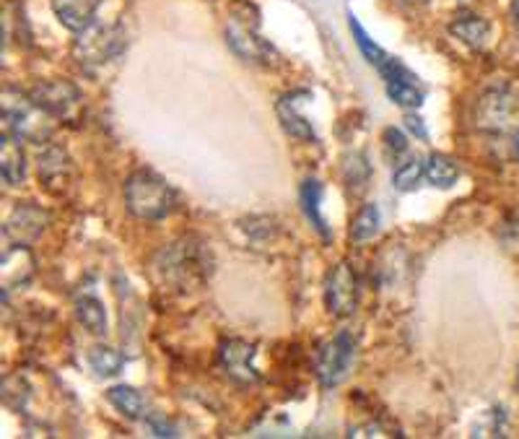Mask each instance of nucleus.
I'll return each mask as SVG.
<instances>
[{"mask_svg": "<svg viewBox=\"0 0 519 439\" xmlns=\"http://www.w3.org/2000/svg\"><path fill=\"white\" fill-rule=\"evenodd\" d=\"M125 206L143 221H158L177 206V190L151 169H138L125 183Z\"/></svg>", "mask_w": 519, "mask_h": 439, "instance_id": "nucleus-1", "label": "nucleus"}, {"mask_svg": "<svg viewBox=\"0 0 519 439\" xmlns=\"http://www.w3.org/2000/svg\"><path fill=\"white\" fill-rule=\"evenodd\" d=\"M3 117L8 122V130L11 136L19 140H31V143H42V140L49 139L52 133V122L55 117H49L40 107L34 104L31 96H11L5 94L3 96Z\"/></svg>", "mask_w": 519, "mask_h": 439, "instance_id": "nucleus-2", "label": "nucleus"}, {"mask_svg": "<svg viewBox=\"0 0 519 439\" xmlns=\"http://www.w3.org/2000/svg\"><path fill=\"white\" fill-rule=\"evenodd\" d=\"M125 49V31L120 23H89L84 31H78V40L73 45V55L78 63L102 66L114 60Z\"/></svg>", "mask_w": 519, "mask_h": 439, "instance_id": "nucleus-3", "label": "nucleus"}, {"mask_svg": "<svg viewBox=\"0 0 519 439\" xmlns=\"http://www.w3.org/2000/svg\"><path fill=\"white\" fill-rule=\"evenodd\" d=\"M356 354V344L348 333L327 338L317 351V377L325 388H336L345 380Z\"/></svg>", "mask_w": 519, "mask_h": 439, "instance_id": "nucleus-4", "label": "nucleus"}, {"mask_svg": "<svg viewBox=\"0 0 519 439\" xmlns=\"http://www.w3.org/2000/svg\"><path fill=\"white\" fill-rule=\"evenodd\" d=\"M325 307L333 318H351L359 307V278L348 263H338L325 278Z\"/></svg>", "mask_w": 519, "mask_h": 439, "instance_id": "nucleus-5", "label": "nucleus"}, {"mask_svg": "<svg viewBox=\"0 0 519 439\" xmlns=\"http://www.w3.org/2000/svg\"><path fill=\"white\" fill-rule=\"evenodd\" d=\"M515 117V99L506 89H488L475 104V125L488 133H506Z\"/></svg>", "mask_w": 519, "mask_h": 439, "instance_id": "nucleus-6", "label": "nucleus"}, {"mask_svg": "<svg viewBox=\"0 0 519 439\" xmlns=\"http://www.w3.org/2000/svg\"><path fill=\"white\" fill-rule=\"evenodd\" d=\"M34 104H40L49 117H70L73 110L78 107L81 102V92L70 84V81H60V78H52V81H42L37 84L31 94Z\"/></svg>", "mask_w": 519, "mask_h": 439, "instance_id": "nucleus-7", "label": "nucleus"}, {"mask_svg": "<svg viewBox=\"0 0 519 439\" xmlns=\"http://www.w3.org/2000/svg\"><path fill=\"white\" fill-rule=\"evenodd\" d=\"M49 224V213H47L42 206L26 201V203H16V209L11 211V216L5 219V227H3V234L11 239V242H31L37 239L42 231L47 229Z\"/></svg>", "mask_w": 519, "mask_h": 439, "instance_id": "nucleus-8", "label": "nucleus"}, {"mask_svg": "<svg viewBox=\"0 0 519 439\" xmlns=\"http://www.w3.org/2000/svg\"><path fill=\"white\" fill-rule=\"evenodd\" d=\"M158 271L169 281L184 283L198 273H205V263L190 242H180V245L164 247V253L158 255Z\"/></svg>", "mask_w": 519, "mask_h": 439, "instance_id": "nucleus-9", "label": "nucleus"}, {"mask_svg": "<svg viewBox=\"0 0 519 439\" xmlns=\"http://www.w3.org/2000/svg\"><path fill=\"white\" fill-rule=\"evenodd\" d=\"M219 362H221V370L239 385H255L260 380L257 367H255V346H249L239 338H231V341L221 344Z\"/></svg>", "mask_w": 519, "mask_h": 439, "instance_id": "nucleus-10", "label": "nucleus"}, {"mask_svg": "<svg viewBox=\"0 0 519 439\" xmlns=\"http://www.w3.org/2000/svg\"><path fill=\"white\" fill-rule=\"evenodd\" d=\"M226 42L239 58H245L247 63H268L271 60L273 47L247 22L231 19L228 26H226Z\"/></svg>", "mask_w": 519, "mask_h": 439, "instance_id": "nucleus-11", "label": "nucleus"}, {"mask_svg": "<svg viewBox=\"0 0 519 439\" xmlns=\"http://www.w3.org/2000/svg\"><path fill=\"white\" fill-rule=\"evenodd\" d=\"M307 96H309V92L283 94V96L278 99V104H275V115H278L283 130H286L289 136H294V139L299 140H317L312 122L299 112V104H301V99H307Z\"/></svg>", "mask_w": 519, "mask_h": 439, "instance_id": "nucleus-12", "label": "nucleus"}, {"mask_svg": "<svg viewBox=\"0 0 519 439\" xmlns=\"http://www.w3.org/2000/svg\"><path fill=\"white\" fill-rule=\"evenodd\" d=\"M31 276H34V255L29 253V247L13 242V247H8V250L3 253V260H0L3 289H5V291H13L16 286H23Z\"/></svg>", "mask_w": 519, "mask_h": 439, "instance_id": "nucleus-13", "label": "nucleus"}, {"mask_svg": "<svg viewBox=\"0 0 519 439\" xmlns=\"http://www.w3.org/2000/svg\"><path fill=\"white\" fill-rule=\"evenodd\" d=\"M452 37H457L462 45L473 47V49H483L491 40V23L486 22L478 13H460L454 16V22L450 23Z\"/></svg>", "mask_w": 519, "mask_h": 439, "instance_id": "nucleus-14", "label": "nucleus"}, {"mask_svg": "<svg viewBox=\"0 0 519 439\" xmlns=\"http://www.w3.org/2000/svg\"><path fill=\"white\" fill-rule=\"evenodd\" d=\"M99 3L102 0H52V8L60 23L78 34L89 23H94V13H96Z\"/></svg>", "mask_w": 519, "mask_h": 439, "instance_id": "nucleus-15", "label": "nucleus"}, {"mask_svg": "<svg viewBox=\"0 0 519 439\" xmlns=\"http://www.w3.org/2000/svg\"><path fill=\"white\" fill-rule=\"evenodd\" d=\"M0 175L11 187L22 185L26 180V157L19 146V139L3 136L0 140Z\"/></svg>", "mask_w": 519, "mask_h": 439, "instance_id": "nucleus-16", "label": "nucleus"}, {"mask_svg": "<svg viewBox=\"0 0 519 439\" xmlns=\"http://www.w3.org/2000/svg\"><path fill=\"white\" fill-rule=\"evenodd\" d=\"M348 26H351L353 40H356V47L362 49V55L366 58L369 66H374L380 73H387V70L392 68V63H395L398 58H392L389 52H384L382 47L377 45V42L366 34V29L359 23V19H356L353 13H348Z\"/></svg>", "mask_w": 519, "mask_h": 439, "instance_id": "nucleus-17", "label": "nucleus"}, {"mask_svg": "<svg viewBox=\"0 0 519 439\" xmlns=\"http://www.w3.org/2000/svg\"><path fill=\"white\" fill-rule=\"evenodd\" d=\"M299 201H301V209H304V216L309 219V224L315 227L317 234L322 239H330V229H327V221L322 219V185L317 180H304V185L299 190Z\"/></svg>", "mask_w": 519, "mask_h": 439, "instance_id": "nucleus-18", "label": "nucleus"}, {"mask_svg": "<svg viewBox=\"0 0 519 439\" xmlns=\"http://www.w3.org/2000/svg\"><path fill=\"white\" fill-rule=\"evenodd\" d=\"M387 86V96L403 107V110H418L426 99V94L418 89V78L410 76V78H395V81H384Z\"/></svg>", "mask_w": 519, "mask_h": 439, "instance_id": "nucleus-19", "label": "nucleus"}, {"mask_svg": "<svg viewBox=\"0 0 519 439\" xmlns=\"http://www.w3.org/2000/svg\"><path fill=\"white\" fill-rule=\"evenodd\" d=\"M107 400L114 408L128 418H140L146 414V398L140 390L130 388V385H114L107 390Z\"/></svg>", "mask_w": 519, "mask_h": 439, "instance_id": "nucleus-20", "label": "nucleus"}, {"mask_svg": "<svg viewBox=\"0 0 519 439\" xmlns=\"http://www.w3.org/2000/svg\"><path fill=\"white\" fill-rule=\"evenodd\" d=\"M37 169H40V180L55 185V183H66V177H68L70 172V162L68 157H66V151H60L58 146H49V148H45L40 154Z\"/></svg>", "mask_w": 519, "mask_h": 439, "instance_id": "nucleus-21", "label": "nucleus"}, {"mask_svg": "<svg viewBox=\"0 0 519 439\" xmlns=\"http://www.w3.org/2000/svg\"><path fill=\"white\" fill-rule=\"evenodd\" d=\"M76 318L94 336H104L107 333V309L104 304L94 297H84L76 301Z\"/></svg>", "mask_w": 519, "mask_h": 439, "instance_id": "nucleus-22", "label": "nucleus"}, {"mask_svg": "<svg viewBox=\"0 0 519 439\" xmlns=\"http://www.w3.org/2000/svg\"><path fill=\"white\" fill-rule=\"evenodd\" d=\"M460 177V166L447 154H431L426 159V180L434 187H452Z\"/></svg>", "mask_w": 519, "mask_h": 439, "instance_id": "nucleus-23", "label": "nucleus"}, {"mask_svg": "<svg viewBox=\"0 0 519 439\" xmlns=\"http://www.w3.org/2000/svg\"><path fill=\"white\" fill-rule=\"evenodd\" d=\"M380 224H382L380 206H377V203H363L362 211H359V213L353 216V221H351V239H353V242L371 239V237L380 231Z\"/></svg>", "mask_w": 519, "mask_h": 439, "instance_id": "nucleus-24", "label": "nucleus"}, {"mask_svg": "<svg viewBox=\"0 0 519 439\" xmlns=\"http://www.w3.org/2000/svg\"><path fill=\"white\" fill-rule=\"evenodd\" d=\"M89 364L91 370L96 372L99 377H114V374H120L122 364H125V359H122V354L114 351V348L94 346L89 351Z\"/></svg>", "mask_w": 519, "mask_h": 439, "instance_id": "nucleus-25", "label": "nucleus"}, {"mask_svg": "<svg viewBox=\"0 0 519 439\" xmlns=\"http://www.w3.org/2000/svg\"><path fill=\"white\" fill-rule=\"evenodd\" d=\"M424 177H426V164H421L418 159H410V162L400 164L392 172V187L400 190V193H410V190L421 185Z\"/></svg>", "mask_w": 519, "mask_h": 439, "instance_id": "nucleus-26", "label": "nucleus"}, {"mask_svg": "<svg viewBox=\"0 0 519 439\" xmlns=\"http://www.w3.org/2000/svg\"><path fill=\"white\" fill-rule=\"evenodd\" d=\"M498 237H501V245H504L509 253L519 255V213L517 216H512V219H506V221L501 224Z\"/></svg>", "mask_w": 519, "mask_h": 439, "instance_id": "nucleus-27", "label": "nucleus"}, {"mask_svg": "<svg viewBox=\"0 0 519 439\" xmlns=\"http://www.w3.org/2000/svg\"><path fill=\"white\" fill-rule=\"evenodd\" d=\"M345 180H348L351 185L359 187L369 183V164H366L363 157H353V162L345 164Z\"/></svg>", "mask_w": 519, "mask_h": 439, "instance_id": "nucleus-28", "label": "nucleus"}, {"mask_svg": "<svg viewBox=\"0 0 519 439\" xmlns=\"http://www.w3.org/2000/svg\"><path fill=\"white\" fill-rule=\"evenodd\" d=\"M384 140H387V148L395 151V154H403L407 148V139L398 128H387V130H384Z\"/></svg>", "mask_w": 519, "mask_h": 439, "instance_id": "nucleus-29", "label": "nucleus"}, {"mask_svg": "<svg viewBox=\"0 0 519 439\" xmlns=\"http://www.w3.org/2000/svg\"><path fill=\"white\" fill-rule=\"evenodd\" d=\"M406 125H407V130H413L418 139H426V136H429V133H426V128H424V120H421V117L406 115Z\"/></svg>", "mask_w": 519, "mask_h": 439, "instance_id": "nucleus-30", "label": "nucleus"}, {"mask_svg": "<svg viewBox=\"0 0 519 439\" xmlns=\"http://www.w3.org/2000/svg\"><path fill=\"white\" fill-rule=\"evenodd\" d=\"M515 151H517V159H519V130H517V139H515Z\"/></svg>", "mask_w": 519, "mask_h": 439, "instance_id": "nucleus-31", "label": "nucleus"}, {"mask_svg": "<svg viewBox=\"0 0 519 439\" xmlns=\"http://www.w3.org/2000/svg\"><path fill=\"white\" fill-rule=\"evenodd\" d=\"M406 3H429V0H406Z\"/></svg>", "mask_w": 519, "mask_h": 439, "instance_id": "nucleus-32", "label": "nucleus"}]
</instances>
